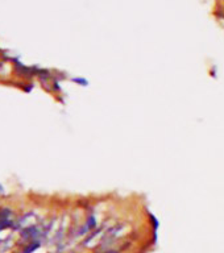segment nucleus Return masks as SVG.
I'll return each mask as SVG.
<instances>
[{
  "label": "nucleus",
  "mask_w": 224,
  "mask_h": 253,
  "mask_svg": "<svg viewBox=\"0 0 224 253\" xmlns=\"http://www.w3.org/2000/svg\"><path fill=\"white\" fill-rule=\"evenodd\" d=\"M38 247H40V243H38V241H33V243L31 244V247L24 251V253H32L33 251H36Z\"/></svg>",
  "instance_id": "nucleus-1"
},
{
  "label": "nucleus",
  "mask_w": 224,
  "mask_h": 253,
  "mask_svg": "<svg viewBox=\"0 0 224 253\" xmlns=\"http://www.w3.org/2000/svg\"><path fill=\"white\" fill-rule=\"evenodd\" d=\"M3 193H4V190H3V187H1V185H0V195H1Z\"/></svg>",
  "instance_id": "nucleus-2"
}]
</instances>
